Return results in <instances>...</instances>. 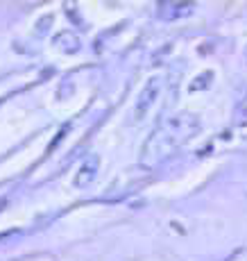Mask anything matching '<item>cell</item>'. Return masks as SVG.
Returning <instances> with one entry per match:
<instances>
[{
  "label": "cell",
  "instance_id": "obj_3",
  "mask_svg": "<svg viewBox=\"0 0 247 261\" xmlns=\"http://www.w3.org/2000/svg\"><path fill=\"white\" fill-rule=\"evenodd\" d=\"M98 168H100V157L98 154H89V157L79 164L77 173H75V187L87 189L89 184L95 179V175H98Z\"/></svg>",
  "mask_w": 247,
  "mask_h": 261
},
{
  "label": "cell",
  "instance_id": "obj_4",
  "mask_svg": "<svg viewBox=\"0 0 247 261\" xmlns=\"http://www.w3.org/2000/svg\"><path fill=\"white\" fill-rule=\"evenodd\" d=\"M54 46L62 50V53L73 55V53H77V50L82 48V41H79V37L75 32L66 30V32H59L57 37H54Z\"/></svg>",
  "mask_w": 247,
  "mask_h": 261
},
{
  "label": "cell",
  "instance_id": "obj_1",
  "mask_svg": "<svg viewBox=\"0 0 247 261\" xmlns=\"http://www.w3.org/2000/svg\"><path fill=\"white\" fill-rule=\"evenodd\" d=\"M195 132H198V118L193 114H179V116L170 118L145 141L143 152H141V164L145 168L159 166L170 154L177 152L181 143L193 137Z\"/></svg>",
  "mask_w": 247,
  "mask_h": 261
},
{
  "label": "cell",
  "instance_id": "obj_2",
  "mask_svg": "<svg viewBox=\"0 0 247 261\" xmlns=\"http://www.w3.org/2000/svg\"><path fill=\"white\" fill-rule=\"evenodd\" d=\"M161 84H163V80L161 77H152L145 82V87L141 89L139 98H136V109H134V116L136 118H145V114L152 109V105L157 102L159 98V91H161Z\"/></svg>",
  "mask_w": 247,
  "mask_h": 261
}]
</instances>
